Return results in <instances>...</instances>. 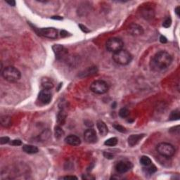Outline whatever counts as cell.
Instances as JSON below:
<instances>
[{"label": "cell", "mask_w": 180, "mask_h": 180, "mask_svg": "<svg viewBox=\"0 0 180 180\" xmlns=\"http://www.w3.org/2000/svg\"><path fill=\"white\" fill-rule=\"evenodd\" d=\"M132 168H133L132 163L130 161H127V160H121L115 165L116 171L120 174H123V173L130 171Z\"/></svg>", "instance_id": "9c48e42d"}, {"label": "cell", "mask_w": 180, "mask_h": 180, "mask_svg": "<svg viewBox=\"0 0 180 180\" xmlns=\"http://www.w3.org/2000/svg\"><path fill=\"white\" fill-rule=\"evenodd\" d=\"M160 42L163 44H165L168 42V40H167V38L165 37V36L161 35L160 37Z\"/></svg>", "instance_id": "d590c367"}, {"label": "cell", "mask_w": 180, "mask_h": 180, "mask_svg": "<svg viewBox=\"0 0 180 180\" xmlns=\"http://www.w3.org/2000/svg\"><path fill=\"white\" fill-rule=\"evenodd\" d=\"M67 117V113L64 109H61L57 115V122L59 125H63L65 124Z\"/></svg>", "instance_id": "ac0fdd59"}, {"label": "cell", "mask_w": 180, "mask_h": 180, "mask_svg": "<svg viewBox=\"0 0 180 180\" xmlns=\"http://www.w3.org/2000/svg\"><path fill=\"white\" fill-rule=\"evenodd\" d=\"M1 75L4 80L9 82H16L21 79V73L15 67L8 66L1 71Z\"/></svg>", "instance_id": "7a4b0ae2"}, {"label": "cell", "mask_w": 180, "mask_h": 180, "mask_svg": "<svg viewBox=\"0 0 180 180\" xmlns=\"http://www.w3.org/2000/svg\"><path fill=\"white\" fill-rule=\"evenodd\" d=\"M50 135H51L50 131L49 130H45V131H44V132L42 133V135H40V138L42 139L43 141L47 140V139H48L49 138Z\"/></svg>", "instance_id": "83f0119b"}, {"label": "cell", "mask_w": 180, "mask_h": 180, "mask_svg": "<svg viewBox=\"0 0 180 180\" xmlns=\"http://www.w3.org/2000/svg\"><path fill=\"white\" fill-rule=\"evenodd\" d=\"M96 126H97V129L99 130L100 135L102 136V137H105V136L107 135L109 130H108V127L105 122H103L102 120H98L97 122H96Z\"/></svg>", "instance_id": "9a60e30c"}, {"label": "cell", "mask_w": 180, "mask_h": 180, "mask_svg": "<svg viewBox=\"0 0 180 180\" xmlns=\"http://www.w3.org/2000/svg\"><path fill=\"white\" fill-rule=\"evenodd\" d=\"M82 179H95V177L93 176H91V175H83L82 176Z\"/></svg>", "instance_id": "e575fe53"}, {"label": "cell", "mask_w": 180, "mask_h": 180, "mask_svg": "<svg viewBox=\"0 0 180 180\" xmlns=\"http://www.w3.org/2000/svg\"><path fill=\"white\" fill-rule=\"evenodd\" d=\"M143 169H144V171L146 173H147V174H148V175L153 174V173L157 171L156 167H155V165H153L152 164L148 165V166H146V168H144Z\"/></svg>", "instance_id": "603a6c76"}, {"label": "cell", "mask_w": 180, "mask_h": 180, "mask_svg": "<svg viewBox=\"0 0 180 180\" xmlns=\"http://www.w3.org/2000/svg\"><path fill=\"white\" fill-rule=\"evenodd\" d=\"M6 2L8 4H9L10 6H16V1H13V0H10V1H6Z\"/></svg>", "instance_id": "74e56055"}, {"label": "cell", "mask_w": 180, "mask_h": 180, "mask_svg": "<svg viewBox=\"0 0 180 180\" xmlns=\"http://www.w3.org/2000/svg\"><path fill=\"white\" fill-rule=\"evenodd\" d=\"M140 163L142 164L143 166H148L150 164H152L151 160L150 159V158H148V156H142L140 158Z\"/></svg>", "instance_id": "d4e9b609"}, {"label": "cell", "mask_w": 180, "mask_h": 180, "mask_svg": "<svg viewBox=\"0 0 180 180\" xmlns=\"http://www.w3.org/2000/svg\"><path fill=\"white\" fill-rule=\"evenodd\" d=\"M42 87L45 89H51L54 87V84L49 79H44L42 81Z\"/></svg>", "instance_id": "44dd1931"}, {"label": "cell", "mask_w": 180, "mask_h": 180, "mask_svg": "<svg viewBox=\"0 0 180 180\" xmlns=\"http://www.w3.org/2000/svg\"><path fill=\"white\" fill-rule=\"evenodd\" d=\"M156 150L160 155L166 158H170L175 153V148L171 144L162 142L156 146Z\"/></svg>", "instance_id": "277c9868"}, {"label": "cell", "mask_w": 180, "mask_h": 180, "mask_svg": "<svg viewBox=\"0 0 180 180\" xmlns=\"http://www.w3.org/2000/svg\"><path fill=\"white\" fill-rule=\"evenodd\" d=\"M54 132H55V137H56L57 139H60V137H63L65 134L64 131L62 130L61 127H60V126H56V127H55Z\"/></svg>", "instance_id": "484cf974"}, {"label": "cell", "mask_w": 180, "mask_h": 180, "mask_svg": "<svg viewBox=\"0 0 180 180\" xmlns=\"http://www.w3.org/2000/svg\"><path fill=\"white\" fill-rule=\"evenodd\" d=\"M175 13H176L177 15V16H179V6H177V7L175 8Z\"/></svg>", "instance_id": "ab89813d"}, {"label": "cell", "mask_w": 180, "mask_h": 180, "mask_svg": "<svg viewBox=\"0 0 180 180\" xmlns=\"http://www.w3.org/2000/svg\"><path fill=\"white\" fill-rule=\"evenodd\" d=\"M52 93H51L49 89H43L40 91L38 96L39 101L41 104H44V105L49 104L51 100H52Z\"/></svg>", "instance_id": "30bf717a"}, {"label": "cell", "mask_w": 180, "mask_h": 180, "mask_svg": "<svg viewBox=\"0 0 180 180\" xmlns=\"http://www.w3.org/2000/svg\"><path fill=\"white\" fill-rule=\"evenodd\" d=\"M117 142H118V140L116 137H112V138L109 139L104 142V144L107 146H115L117 145Z\"/></svg>", "instance_id": "cb8c5ba5"}, {"label": "cell", "mask_w": 180, "mask_h": 180, "mask_svg": "<svg viewBox=\"0 0 180 180\" xmlns=\"http://www.w3.org/2000/svg\"><path fill=\"white\" fill-rule=\"evenodd\" d=\"M98 72V68L96 66H91L89 67L87 69H86L82 73H80V76L82 78H84V77H89L91 76V75H94L96 74V73Z\"/></svg>", "instance_id": "e0dca14e"}, {"label": "cell", "mask_w": 180, "mask_h": 180, "mask_svg": "<svg viewBox=\"0 0 180 180\" xmlns=\"http://www.w3.org/2000/svg\"><path fill=\"white\" fill-rule=\"evenodd\" d=\"M128 32L132 36H140L144 34V29L142 26L136 23L130 24L127 28Z\"/></svg>", "instance_id": "7c38bea8"}, {"label": "cell", "mask_w": 180, "mask_h": 180, "mask_svg": "<svg viewBox=\"0 0 180 180\" xmlns=\"http://www.w3.org/2000/svg\"><path fill=\"white\" fill-rule=\"evenodd\" d=\"M23 150L24 152L28 154H35L38 153L39 149L37 146L32 145H24L23 146Z\"/></svg>", "instance_id": "d6986e66"}, {"label": "cell", "mask_w": 180, "mask_h": 180, "mask_svg": "<svg viewBox=\"0 0 180 180\" xmlns=\"http://www.w3.org/2000/svg\"><path fill=\"white\" fill-rule=\"evenodd\" d=\"M129 114H130V111H129L128 109H126V108H122L119 111V115L121 117H122V118L127 117L129 115Z\"/></svg>", "instance_id": "4316f807"}, {"label": "cell", "mask_w": 180, "mask_h": 180, "mask_svg": "<svg viewBox=\"0 0 180 180\" xmlns=\"http://www.w3.org/2000/svg\"><path fill=\"white\" fill-rule=\"evenodd\" d=\"M84 139L89 144L96 143L98 139L96 131L91 128L87 130L84 132Z\"/></svg>", "instance_id": "8fae6325"}, {"label": "cell", "mask_w": 180, "mask_h": 180, "mask_svg": "<svg viewBox=\"0 0 180 180\" xmlns=\"http://www.w3.org/2000/svg\"><path fill=\"white\" fill-rule=\"evenodd\" d=\"M113 59L115 63L121 65H128L132 61V56L127 50L122 49L113 54Z\"/></svg>", "instance_id": "3957f363"}, {"label": "cell", "mask_w": 180, "mask_h": 180, "mask_svg": "<svg viewBox=\"0 0 180 180\" xmlns=\"http://www.w3.org/2000/svg\"><path fill=\"white\" fill-rule=\"evenodd\" d=\"M104 156L107 159L111 160L114 158V155L110 152H104Z\"/></svg>", "instance_id": "4dcf8cb0"}, {"label": "cell", "mask_w": 180, "mask_h": 180, "mask_svg": "<svg viewBox=\"0 0 180 180\" xmlns=\"http://www.w3.org/2000/svg\"><path fill=\"white\" fill-rule=\"evenodd\" d=\"M11 144L13 146H21L22 145V142L19 139H15L11 141Z\"/></svg>", "instance_id": "d6a6232c"}, {"label": "cell", "mask_w": 180, "mask_h": 180, "mask_svg": "<svg viewBox=\"0 0 180 180\" xmlns=\"http://www.w3.org/2000/svg\"><path fill=\"white\" fill-rule=\"evenodd\" d=\"M180 118V111L179 109L172 111L170 115V120H178Z\"/></svg>", "instance_id": "7402d4cb"}, {"label": "cell", "mask_w": 180, "mask_h": 180, "mask_svg": "<svg viewBox=\"0 0 180 180\" xmlns=\"http://www.w3.org/2000/svg\"><path fill=\"white\" fill-rule=\"evenodd\" d=\"M9 141H10V139L8 137H4L0 138V143H1V144H5L9 143Z\"/></svg>", "instance_id": "1f68e13d"}, {"label": "cell", "mask_w": 180, "mask_h": 180, "mask_svg": "<svg viewBox=\"0 0 180 180\" xmlns=\"http://www.w3.org/2000/svg\"><path fill=\"white\" fill-rule=\"evenodd\" d=\"M109 87L107 82L101 80H95L90 85L91 91L96 94H106L109 91Z\"/></svg>", "instance_id": "8992f818"}, {"label": "cell", "mask_w": 180, "mask_h": 180, "mask_svg": "<svg viewBox=\"0 0 180 180\" xmlns=\"http://www.w3.org/2000/svg\"><path fill=\"white\" fill-rule=\"evenodd\" d=\"M52 49H53L56 58L57 60H62L66 57L68 55V51L63 47V45H54L52 47Z\"/></svg>", "instance_id": "ba28073f"}, {"label": "cell", "mask_w": 180, "mask_h": 180, "mask_svg": "<svg viewBox=\"0 0 180 180\" xmlns=\"http://www.w3.org/2000/svg\"><path fill=\"white\" fill-rule=\"evenodd\" d=\"M0 122H1V125L3 127H7L11 125V118L8 115L1 116L0 118Z\"/></svg>", "instance_id": "ffe728a7"}, {"label": "cell", "mask_w": 180, "mask_h": 180, "mask_svg": "<svg viewBox=\"0 0 180 180\" xmlns=\"http://www.w3.org/2000/svg\"><path fill=\"white\" fill-rule=\"evenodd\" d=\"M141 14H142V16H143L144 19H146V20L153 19L154 16V11L151 8L148 7L143 8L141 11Z\"/></svg>", "instance_id": "2e32d148"}, {"label": "cell", "mask_w": 180, "mask_h": 180, "mask_svg": "<svg viewBox=\"0 0 180 180\" xmlns=\"http://www.w3.org/2000/svg\"><path fill=\"white\" fill-rule=\"evenodd\" d=\"M114 128L116 130L118 131V132H122V133H124V132H126V130L124 127H122V125H118V124H116V125H113Z\"/></svg>", "instance_id": "f546056e"}, {"label": "cell", "mask_w": 180, "mask_h": 180, "mask_svg": "<svg viewBox=\"0 0 180 180\" xmlns=\"http://www.w3.org/2000/svg\"><path fill=\"white\" fill-rule=\"evenodd\" d=\"M123 46L124 43L122 40L120 38H117V37H111V38L109 39L106 44V49L113 54L122 50Z\"/></svg>", "instance_id": "5b68a950"}, {"label": "cell", "mask_w": 180, "mask_h": 180, "mask_svg": "<svg viewBox=\"0 0 180 180\" xmlns=\"http://www.w3.org/2000/svg\"><path fill=\"white\" fill-rule=\"evenodd\" d=\"M171 24H172V19H170V17L166 18L163 22V26L165 27V28H168V27H170V26H171Z\"/></svg>", "instance_id": "f1b7e54d"}, {"label": "cell", "mask_w": 180, "mask_h": 180, "mask_svg": "<svg viewBox=\"0 0 180 180\" xmlns=\"http://www.w3.org/2000/svg\"><path fill=\"white\" fill-rule=\"evenodd\" d=\"M52 19H55V20H63V18L60 16H52Z\"/></svg>", "instance_id": "60d3db41"}, {"label": "cell", "mask_w": 180, "mask_h": 180, "mask_svg": "<svg viewBox=\"0 0 180 180\" xmlns=\"http://www.w3.org/2000/svg\"><path fill=\"white\" fill-rule=\"evenodd\" d=\"M144 134H139V135H132L128 137V144L130 146H135L144 137Z\"/></svg>", "instance_id": "4fadbf2b"}, {"label": "cell", "mask_w": 180, "mask_h": 180, "mask_svg": "<svg viewBox=\"0 0 180 180\" xmlns=\"http://www.w3.org/2000/svg\"><path fill=\"white\" fill-rule=\"evenodd\" d=\"M79 27H80L82 31H83V32H85V33H88V32H90V30L86 27V26L82 25V24H79Z\"/></svg>", "instance_id": "836d02e7"}, {"label": "cell", "mask_w": 180, "mask_h": 180, "mask_svg": "<svg viewBox=\"0 0 180 180\" xmlns=\"http://www.w3.org/2000/svg\"><path fill=\"white\" fill-rule=\"evenodd\" d=\"M68 33L65 30L60 31V36H61V37H67V36H68Z\"/></svg>", "instance_id": "f35d334b"}, {"label": "cell", "mask_w": 180, "mask_h": 180, "mask_svg": "<svg viewBox=\"0 0 180 180\" xmlns=\"http://www.w3.org/2000/svg\"><path fill=\"white\" fill-rule=\"evenodd\" d=\"M65 142L68 144L73 146H79L81 144V140H80L79 137L78 136L73 135H68V137H65Z\"/></svg>", "instance_id": "5bb4252c"}, {"label": "cell", "mask_w": 180, "mask_h": 180, "mask_svg": "<svg viewBox=\"0 0 180 180\" xmlns=\"http://www.w3.org/2000/svg\"><path fill=\"white\" fill-rule=\"evenodd\" d=\"M36 31H37L38 35L52 40L56 39L58 37V31L54 27H45V28L38 29Z\"/></svg>", "instance_id": "52a82bcc"}, {"label": "cell", "mask_w": 180, "mask_h": 180, "mask_svg": "<svg viewBox=\"0 0 180 180\" xmlns=\"http://www.w3.org/2000/svg\"><path fill=\"white\" fill-rule=\"evenodd\" d=\"M60 179H78V177L75 176H65V177H60Z\"/></svg>", "instance_id": "8d00e7d4"}, {"label": "cell", "mask_w": 180, "mask_h": 180, "mask_svg": "<svg viewBox=\"0 0 180 180\" xmlns=\"http://www.w3.org/2000/svg\"><path fill=\"white\" fill-rule=\"evenodd\" d=\"M172 62V57L168 52L160 51L151 58L150 67L155 72L163 71L168 68Z\"/></svg>", "instance_id": "6da1fadb"}]
</instances>
